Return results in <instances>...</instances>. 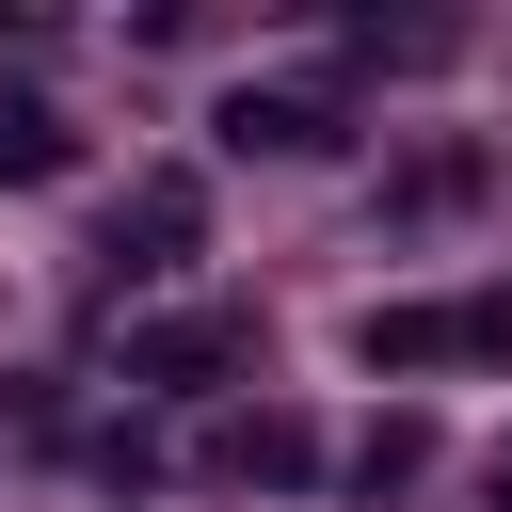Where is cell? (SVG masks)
I'll use <instances>...</instances> for the list:
<instances>
[{
    "label": "cell",
    "instance_id": "9",
    "mask_svg": "<svg viewBox=\"0 0 512 512\" xmlns=\"http://www.w3.org/2000/svg\"><path fill=\"white\" fill-rule=\"evenodd\" d=\"M496 480H512V464H496Z\"/></svg>",
    "mask_w": 512,
    "mask_h": 512
},
{
    "label": "cell",
    "instance_id": "4",
    "mask_svg": "<svg viewBox=\"0 0 512 512\" xmlns=\"http://www.w3.org/2000/svg\"><path fill=\"white\" fill-rule=\"evenodd\" d=\"M192 464H208V480H320V432H304V416H208Z\"/></svg>",
    "mask_w": 512,
    "mask_h": 512
},
{
    "label": "cell",
    "instance_id": "7",
    "mask_svg": "<svg viewBox=\"0 0 512 512\" xmlns=\"http://www.w3.org/2000/svg\"><path fill=\"white\" fill-rule=\"evenodd\" d=\"M0 176H64V112H0Z\"/></svg>",
    "mask_w": 512,
    "mask_h": 512
},
{
    "label": "cell",
    "instance_id": "5",
    "mask_svg": "<svg viewBox=\"0 0 512 512\" xmlns=\"http://www.w3.org/2000/svg\"><path fill=\"white\" fill-rule=\"evenodd\" d=\"M224 144H272V160H304V144H336V112H320V96H288V80H272V96L240 80V96H224Z\"/></svg>",
    "mask_w": 512,
    "mask_h": 512
},
{
    "label": "cell",
    "instance_id": "2",
    "mask_svg": "<svg viewBox=\"0 0 512 512\" xmlns=\"http://www.w3.org/2000/svg\"><path fill=\"white\" fill-rule=\"evenodd\" d=\"M192 240H208V192H192V176H144V192L112 208V288H160Z\"/></svg>",
    "mask_w": 512,
    "mask_h": 512
},
{
    "label": "cell",
    "instance_id": "6",
    "mask_svg": "<svg viewBox=\"0 0 512 512\" xmlns=\"http://www.w3.org/2000/svg\"><path fill=\"white\" fill-rule=\"evenodd\" d=\"M416 464H432V432H416V416H384V432L352 448V480H368V496H384V480H416Z\"/></svg>",
    "mask_w": 512,
    "mask_h": 512
},
{
    "label": "cell",
    "instance_id": "8",
    "mask_svg": "<svg viewBox=\"0 0 512 512\" xmlns=\"http://www.w3.org/2000/svg\"><path fill=\"white\" fill-rule=\"evenodd\" d=\"M496 512H512V480H496Z\"/></svg>",
    "mask_w": 512,
    "mask_h": 512
},
{
    "label": "cell",
    "instance_id": "3",
    "mask_svg": "<svg viewBox=\"0 0 512 512\" xmlns=\"http://www.w3.org/2000/svg\"><path fill=\"white\" fill-rule=\"evenodd\" d=\"M256 352V320L240 304H192V320H144L128 336V384H208V368H240Z\"/></svg>",
    "mask_w": 512,
    "mask_h": 512
},
{
    "label": "cell",
    "instance_id": "1",
    "mask_svg": "<svg viewBox=\"0 0 512 512\" xmlns=\"http://www.w3.org/2000/svg\"><path fill=\"white\" fill-rule=\"evenodd\" d=\"M352 368H384V384H432V368H512V288L368 304V320H352Z\"/></svg>",
    "mask_w": 512,
    "mask_h": 512
}]
</instances>
